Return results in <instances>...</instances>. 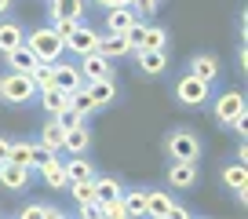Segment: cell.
I'll use <instances>...</instances> for the list:
<instances>
[{"label": "cell", "mask_w": 248, "mask_h": 219, "mask_svg": "<svg viewBox=\"0 0 248 219\" xmlns=\"http://www.w3.org/2000/svg\"><path fill=\"white\" fill-rule=\"evenodd\" d=\"M26 47L37 55L40 63H59V55L66 51V40L55 30H44V26H40V30H33L30 37H26Z\"/></svg>", "instance_id": "1"}, {"label": "cell", "mask_w": 248, "mask_h": 219, "mask_svg": "<svg viewBox=\"0 0 248 219\" xmlns=\"http://www.w3.org/2000/svg\"><path fill=\"white\" fill-rule=\"evenodd\" d=\"M33 95H37V84H33L30 73L11 70V73L0 77V99H4V102H30Z\"/></svg>", "instance_id": "2"}, {"label": "cell", "mask_w": 248, "mask_h": 219, "mask_svg": "<svg viewBox=\"0 0 248 219\" xmlns=\"http://www.w3.org/2000/svg\"><path fill=\"white\" fill-rule=\"evenodd\" d=\"M128 40H132V51H164V40H168V33L157 30V26L135 22L132 30H128Z\"/></svg>", "instance_id": "3"}, {"label": "cell", "mask_w": 248, "mask_h": 219, "mask_svg": "<svg viewBox=\"0 0 248 219\" xmlns=\"http://www.w3.org/2000/svg\"><path fill=\"white\" fill-rule=\"evenodd\" d=\"M80 77L84 80H102V77H113V66H109V59L106 55H99V51H88V55H80Z\"/></svg>", "instance_id": "4"}, {"label": "cell", "mask_w": 248, "mask_h": 219, "mask_svg": "<svg viewBox=\"0 0 248 219\" xmlns=\"http://www.w3.org/2000/svg\"><path fill=\"white\" fill-rule=\"evenodd\" d=\"M168 154L175 157V161H197L201 146H197V139L190 132H171L168 135Z\"/></svg>", "instance_id": "5"}, {"label": "cell", "mask_w": 248, "mask_h": 219, "mask_svg": "<svg viewBox=\"0 0 248 219\" xmlns=\"http://www.w3.org/2000/svg\"><path fill=\"white\" fill-rule=\"evenodd\" d=\"M175 95H179V102H186V106H201V102L208 99V84L186 73V77L175 84Z\"/></svg>", "instance_id": "6"}, {"label": "cell", "mask_w": 248, "mask_h": 219, "mask_svg": "<svg viewBox=\"0 0 248 219\" xmlns=\"http://www.w3.org/2000/svg\"><path fill=\"white\" fill-rule=\"evenodd\" d=\"M66 47H70L73 55H88V51L99 47V33H95L92 26H77V30L66 37Z\"/></svg>", "instance_id": "7"}, {"label": "cell", "mask_w": 248, "mask_h": 219, "mask_svg": "<svg viewBox=\"0 0 248 219\" xmlns=\"http://www.w3.org/2000/svg\"><path fill=\"white\" fill-rule=\"evenodd\" d=\"M241 113H245V95H241V92L219 95V102H216V117L223 121V125H230V121L241 117Z\"/></svg>", "instance_id": "8"}, {"label": "cell", "mask_w": 248, "mask_h": 219, "mask_svg": "<svg viewBox=\"0 0 248 219\" xmlns=\"http://www.w3.org/2000/svg\"><path fill=\"white\" fill-rule=\"evenodd\" d=\"M95 51L106 55V59H121V55L132 51V40H128V33H106V37H99Z\"/></svg>", "instance_id": "9"}, {"label": "cell", "mask_w": 248, "mask_h": 219, "mask_svg": "<svg viewBox=\"0 0 248 219\" xmlns=\"http://www.w3.org/2000/svg\"><path fill=\"white\" fill-rule=\"evenodd\" d=\"M0 183L8 190H22L26 183H30V168H22V164H15V161H0Z\"/></svg>", "instance_id": "10"}, {"label": "cell", "mask_w": 248, "mask_h": 219, "mask_svg": "<svg viewBox=\"0 0 248 219\" xmlns=\"http://www.w3.org/2000/svg\"><path fill=\"white\" fill-rule=\"evenodd\" d=\"M135 22H139L135 8H109V15H106V33H128Z\"/></svg>", "instance_id": "11"}, {"label": "cell", "mask_w": 248, "mask_h": 219, "mask_svg": "<svg viewBox=\"0 0 248 219\" xmlns=\"http://www.w3.org/2000/svg\"><path fill=\"white\" fill-rule=\"evenodd\" d=\"M84 88L92 92L95 106H109V102L117 99V84H113V77H102V80H84Z\"/></svg>", "instance_id": "12"}, {"label": "cell", "mask_w": 248, "mask_h": 219, "mask_svg": "<svg viewBox=\"0 0 248 219\" xmlns=\"http://www.w3.org/2000/svg\"><path fill=\"white\" fill-rule=\"evenodd\" d=\"M88 142H92V135H88V128H84V125L66 128V135H62V150H66V154H84Z\"/></svg>", "instance_id": "13"}, {"label": "cell", "mask_w": 248, "mask_h": 219, "mask_svg": "<svg viewBox=\"0 0 248 219\" xmlns=\"http://www.w3.org/2000/svg\"><path fill=\"white\" fill-rule=\"evenodd\" d=\"M55 84L66 88V92H77L84 84V77H80V70L73 63H55Z\"/></svg>", "instance_id": "14"}, {"label": "cell", "mask_w": 248, "mask_h": 219, "mask_svg": "<svg viewBox=\"0 0 248 219\" xmlns=\"http://www.w3.org/2000/svg\"><path fill=\"white\" fill-rule=\"evenodd\" d=\"M190 77L204 80V84H212V80L219 77V63L212 59V55H197L194 63H190Z\"/></svg>", "instance_id": "15"}, {"label": "cell", "mask_w": 248, "mask_h": 219, "mask_svg": "<svg viewBox=\"0 0 248 219\" xmlns=\"http://www.w3.org/2000/svg\"><path fill=\"white\" fill-rule=\"evenodd\" d=\"M40 92H44V95H40V99H44V110L51 113V117L59 113V110H66V106H70V92H66V88L51 84V88H40Z\"/></svg>", "instance_id": "16"}, {"label": "cell", "mask_w": 248, "mask_h": 219, "mask_svg": "<svg viewBox=\"0 0 248 219\" xmlns=\"http://www.w3.org/2000/svg\"><path fill=\"white\" fill-rule=\"evenodd\" d=\"M168 183H175V187H194L197 183V168H194V161H175L171 164V172H168Z\"/></svg>", "instance_id": "17"}, {"label": "cell", "mask_w": 248, "mask_h": 219, "mask_svg": "<svg viewBox=\"0 0 248 219\" xmlns=\"http://www.w3.org/2000/svg\"><path fill=\"white\" fill-rule=\"evenodd\" d=\"M18 44H26V33L18 30V22H0V51L8 55V51H15Z\"/></svg>", "instance_id": "18"}, {"label": "cell", "mask_w": 248, "mask_h": 219, "mask_svg": "<svg viewBox=\"0 0 248 219\" xmlns=\"http://www.w3.org/2000/svg\"><path fill=\"white\" fill-rule=\"evenodd\" d=\"M37 63H40V59H37L26 44H18L15 51H8V66H11V70H18V73H30Z\"/></svg>", "instance_id": "19"}, {"label": "cell", "mask_w": 248, "mask_h": 219, "mask_svg": "<svg viewBox=\"0 0 248 219\" xmlns=\"http://www.w3.org/2000/svg\"><path fill=\"white\" fill-rule=\"evenodd\" d=\"M84 15V0H55L51 4V18H77Z\"/></svg>", "instance_id": "20"}, {"label": "cell", "mask_w": 248, "mask_h": 219, "mask_svg": "<svg viewBox=\"0 0 248 219\" xmlns=\"http://www.w3.org/2000/svg\"><path fill=\"white\" fill-rule=\"evenodd\" d=\"M40 172H44V183H47L51 190L70 187V175H66V164H62V161H51L47 168H40Z\"/></svg>", "instance_id": "21"}, {"label": "cell", "mask_w": 248, "mask_h": 219, "mask_svg": "<svg viewBox=\"0 0 248 219\" xmlns=\"http://www.w3.org/2000/svg\"><path fill=\"white\" fill-rule=\"evenodd\" d=\"M139 66H142V73L157 77V73H164L168 59H164V51H139Z\"/></svg>", "instance_id": "22"}, {"label": "cell", "mask_w": 248, "mask_h": 219, "mask_svg": "<svg viewBox=\"0 0 248 219\" xmlns=\"http://www.w3.org/2000/svg\"><path fill=\"white\" fill-rule=\"evenodd\" d=\"M168 212H171V197L168 194H146V216L168 219Z\"/></svg>", "instance_id": "23"}, {"label": "cell", "mask_w": 248, "mask_h": 219, "mask_svg": "<svg viewBox=\"0 0 248 219\" xmlns=\"http://www.w3.org/2000/svg\"><path fill=\"white\" fill-rule=\"evenodd\" d=\"M62 135H66V128H62L59 121H51V125L40 128V146H47V150H62Z\"/></svg>", "instance_id": "24"}, {"label": "cell", "mask_w": 248, "mask_h": 219, "mask_svg": "<svg viewBox=\"0 0 248 219\" xmlns=\"http://www.w3.org/2000/svg\"><path fill=\"white\" fill-rule=\"evenodd\" d=\"M121 194H124V190H121L117 179H95V201H99V204L113 201V197H121Z\"/></svg>", "instance_id": "25"}, {"label": "cell", "mask_w": 248, "mask_h": 219, "mask_svg": "<svg viewBox=\"0 0 248 219\" xmlns=\"http://www.w3.org/2000/svg\"><path fill=\"white\" fill-rule=\"evenodd\" d=\"M66 175H70V183H77V179H95V168L84 161V157H73V161H66Z\"/></svg>", "instance_id": "26"}, {"label": "cell", "mask_w": 248, "mask_h": 219, "mask_svg": "<svg viewBox=\"0 0 248 219\" xmlns=\"http://www.w3.org/2000/svg\"><path fill=\"white\" fill-rule=\"evenodd\" d=\"M33 146H37V142H11V154H8V161L22 164V168H33Z\"/></svg>", "instance_id": "27"}, {"label": "cell", "mask_w": 248, "mask_h": 219, "mask_svg": "<svg viewBox=\"0 0 248 219\" xmlns=\"http://www.w3.org/2000/svg\"><path fill=\"white\" fill-rule=\"evenodd\" d=\"M70 106L77 110V113H92V110H99V106H95V99H92V92H88L84 84H80L77 92H70Z\"/></svg>", "instance_id": "28"}, {"label": "cell", "mask_w": 248, "mask_h": 219, "mask_svg": "<svg viewBox=\"0 0 248 219\" xmlns=\"http://www.w3.org/2000/svg\"><path fill=\"white\" fill-rule=\"evenodd\" d=\"M30 77H33V84H37V88H51L55 84V63H37L30 70Z\"/></svg>", "instance_id": "29"}, {"label": "cell", "mask_w": 248, "mask_h": 219, "mask_svg": "<svg viewBox=\"0 0 248 219\" xmlns=\"http://www.w3.org/2000/svg\"><path fill=\"white\" fill-rule=\"evenodd\" d=\"M128 216H146V190H132V194H121Z\"/></svg>", "instance_id": "30"}, {"label": "cell", "mask_w": 248, "mask_h": 219, "mask_svg": "<svg viewBox=\"0 0 248 219\" xmlns=\"http://www.w3.org/2000/svg\"><path fill=\"white\" fill-rule=\"evenodd\" d=\"M18 216H22V219H59L62 212H59V208H51V204H26Z\"/></svg>", "instance_id": "31"}, {"label": "cell", "mask_w": 248, "mask_h": 219, "mask_svg": "<svg viewBox=\"0 0 248 219\" xmlns=\"http://www.w3.org/2000/svg\"><path fill=\"white\" fill-rule=\"evenodd\" d=\"M70 187H73L77 204H92L95 201V179H77V183H70Z\"/></svg>", "instance_id": "32"}, {"label": "cell", "mask_w": 248, "mask_h": 219, "mask_svg": "<svg viewBox=\"0 0 248 219\" xmlns=\"http://www.w3.org/2000/svg\"><path fill=\"white\" fill-rule=\"evenodd\" d=\"M223 183H226V187H233V190L245 187V183H248V168H245V164H230V168L223 172Z\"/></svg>", "instance_id": "33"}, {"label": "cell", "mask_w": 248, "mask_h": 219, "mask_svg": "<svg viewBox=\"0 0 248 219\" xmlns=\"http://www.w3.org/2000/svg\"><path fill=\"white\" fill-rule=\"evenodd\" d=\"M51 161H59V150H47V146H33V164H37V168H47V164Z\"/></svg>", "instance_id": "34"}, {"label": "cell", "mask_w": 248, "mask_h": 219, "mask_svg": "<svg viewBox=\"0 0 248 219\" xmlns=\"http://www.w3.org/2000/svg\"><path fill=\"white\" fill-rule=\"evenodd\" d=\"M55 121H59L62 128H73V125H84V113H77L73 106H66V110H59V113H55Z\"/></svg>", "instance_id": "35"}, {"label": "cell", "mask_w": 248, "mask_h": 219, "mask_svg": "<svg viewBox=\"0 0 248 219\" xmlns=\"http://www.w3.org/2000/svg\"><path fill=\"white\" fill-rule=\"evenodd\" d=\"M102 216H106V219H128L124 197H113V201H106V204H102Z\"/></svg>", "instance_id": "36"}, {"label": "cell", "mask_w": 248, "mask_h": 219, "mask_svg": "<svg viewBox=\"0 0 248 219\" xmlns=\"http://www.w3.org/2000/svg\"><path fill=\"white\" fill-rule=\"evenodd\" d=\"M77 26H80V22H77V18H55V26H51V30H55V33H59V37H62V40H66V37H70V33H73V30H77Z\"/></svg>", "instance_id": "37"}, {"label": "cell", "mask_w": 248, "mask_h": 219, "mask_svg": "<svg viewBox=\"0 0 248 219\" xmlns=\"http://www.w3.org/2000/svg\"><path fill=\"white\" fill-rule=\"evenodd\" d=\"M132 8H135V11H142V15H150V11H157V0H135Z\"/></svg>", "instance_id": "38"}, {"label": "cell", "mask_w": 248, "mask_h": 219, "mask_svg": "<svg viewBox=\"0 0 248 219\" xmlns=\"http://www.w3.org/2000/svg\"><path fill=\"white\" fill-rule=\"evenodd\" d=\"M99 8H132L135 0H95Z\"/></svg>", "instance_id": "39"}, {"label": "cell", "mask_w": 248, "mask_h": 219, "mask_svg": "<svg viewBox=\"0 0 248 219\" xmlns=\"http://www.w3.org/2000/svg\"><path fill=\"white\" fill-rule=\"evenodd\" d=\"M168 219H190V208H183V204H175V201H171V212H168Z\"/></svg>", "instance_id": "40"}, {"label": "cell", "mask_w": 248, "mask_h": 219, "mask_svg": "<svg viewBox=\"0 0 248 219\" xmlns=\"http://www.w3.org/2000/svg\"><path fill=\"white\" fill-rule=\"evenodd\" d=\"M230 128H237L241 135H248V113H241V117H233V121H230Z\"/></svg>", "instance_id": "41"}, {"label": "cell", "mask_w": 248, "mask_h": 219, "mask_svg": "<svg viewBox=\"0 0 248 219\" xmlns=\"http://www.w3.org/2000/svg\"><path fill=\"white\" fill-rule=\"evenodd\" d=\"M8 154H11V142H8V139H0V161H8Z\"/></svg>", "instance_id": "42"}, {"label": "cell", "mask_w": 248, "mask_h": 219, "mask_svg": "<svg viewBox=\"0 0 248 219\" xmlns=\"http://www.w3.org/2000/svg\"><path fill=\"white\" fill-rule=\"evenodd\" d=\"M237 201H241V204H248V183H245V187H237Z\"/></svg>", "instance_id": "43"}, {"label": "cell", "mask_w": 248, "mask_h": 219, "mask_svg": "<svg viewBox=\"0 0 248 219\" xmlns=\"http://www.w3.org/2000/svg\"><path fill=\"white\" fill-rule=\"evenodd\" d=\"M4 11H8V0H0V15H4Z\"/></svg>", "instance_id": "44"}]
</instances>
